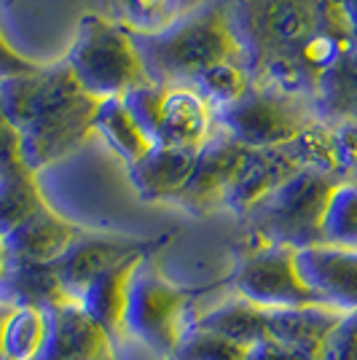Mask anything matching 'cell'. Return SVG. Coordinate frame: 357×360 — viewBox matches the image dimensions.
<instances>
[{"label":"cell","mask_w":357,"mask_h":360,"mask_svg":"<svg viewBox=\"0 0 357 360\" xmlns=\"http://www.w3.org/2000/svg\"><path fill=\"white\" fill-rule=\"evenodd\" d=\"M167 360H175V358H167Z\"/></svg>","instance_id":"cell-40"},{"label":"cell","mask_w":357,"mask_h":360,"mask_svg":"<svg viewBox=\"0 0 357 360\" xmlns=\"http://www.w3.org/2000/svg\"><path fill=\"white\" fill-rule=\"evenodd\" d=\"M169 237L159 240H134V237H105V234H81L57 261V271L65 285V293L78 301L84 288L103 271L119 266L134 255H148L162 248Z\"/></svg>","instance_id":"cell-9"},{"label":"cell","mask_w":357,"mask_h":360,"mask_svg":"<svg viewBox=\"0 0 357 360\" xmlns=\"http://www.w3.org/2000/svg\"><path fill=\"white\" fill-rule=\"evenodd\" d=\"M344 320V312L327 304H306L287 309H266V330L271 339L301 347L309 352H323L325 339Z\"/></svg>","instance_id":"cell-19"},{"label":"cell","mask_w":357,"mask_h":360,"mask_svg":"<svg viewBox=\"0 0 357 360\" xmlns=\"http://www.w3.org/2000/svg\"><path fill=\"white\" fill-rule=\"evenodd\" d=\"M247 349L231 339L209 333L196 326H186L178 347L172 352L175 360H247Z\"/></svg>","instance_id":"cell-29"},{"label":"cell","mask_w":357,"mask_h":360,"mask_svg":"<svg viewBox=\"0 0 357 360\" xmlns=\"http://www.w3.org/2000/svg\"><path fill=\"white\" fill-rule=\"evenodd\" d=\"M342 180L317 172V169H301L290 180H285L280 188L264 196L245 218L250 226V237L261 242H277L290 248H309L323 245L320 240V224L323 212L333 188Z\"/></svg>","instance_id":"cell-5"},{"label":"cell","mask_w":357,"mask_h":360,"mask_svg":"<svg viewBox=\"0 0 357 360\" xmlns=\"http://www.w3.org/2000/svg\"><path fill=\"white\" fill-rule=\"evenodd\" d=\"M312 103L280 89L253 86L231 105L212 110V124L242 148H277L312 124Z\"/></svg>","instance_id":"cell-6"},{"label":"cell","mask_w":357,"mask_h":360,"mask_svg":"<svg viewBox=\"0 0 357 360\" xmlns=\"http://www.w3.org/2000/svg\"><path fill=\"white\" fill-rule=\"evenodd\" d=\"M22 169H30L22 156V140L19 132L8 124V119L0 113V178L14 175Z\"/></svg>","instance_id":"cell-33"},{"label":"cell","mask_w":357,"mask_h":360,"mask_svg":"<svg viewBox=\"0 0 357 360\" xmlns=\"http://www.w3.org/2000/svg\"><path fill=\"white\" fill-rule=\"evenodd\" d=\"M296 269L320 304L344 315L357 312V250L309 245L296 250Z\"/></svg>","instance_id":"cell-12"},{"label":"cell","mask_w":357,"mask_h":360,"mask_svg":"<svg viewBox=\"0 0 357 360\" xmlns=\"http://www.w3.org/2000/svg\"><path fill=\"white\" fill-rule=\"evenodd\" d=\"M242 153L245 148L239 143H234L221 129H212L207 143L196 150L191 178L186 180V186L180 188V194L172 202L194 215H205V212L221 207L226 191L234 180Z\"/></svg>","instance_id":"cell-11"},{"label":"cell","mask_w":357,"mask_h":360,"mask_svg":"<svg viewBox=\"0 0 357 360\" xmlns=\"http://www.w3.org/2000/svg\"><path fill=\"white\" fill-rule=\"evenodd\" d=\"M35 175L32 169H22L0 178V237L46 205Z\"/></svg>","instance_id":"cell-26"},{"label":"cell","mask_w":357,"mask_h":360,"mask_svg":"<svg viewBox=\"0 0 357 360\" xmlns=\"http://www.w3.org/2000/svg\"><path fill=\"white\" fill-rule=\"evenodd\" d=\"M84 231L67 218H62L54 207H44L27 215L8 234H3L6 255L11 261H32V264H57L67 248L73 245Z\"/></svg>","instance_id":"cell-14"},{"label":"cell","mask_w":357,"mask_h":360,"mask_svg":"<svg viewBox=\"0 0 357 360\" xmlns=\"http://www.w3.org/2000/svg\"><path fill=\"white\" fill-rule=\"evenodd\" d=\"M312 110L314 119L323 124L357 119V38L342 54V60L320 78Z\"/></svg>","instance_id":"cell-20"},{"label":"cell","mask_w":357,"mask_h":360,"mask_svg":"<svg viewBox=\"0 0 357 360\" xmlns=\"http://www.w3.org/2000/svg\"><path fill=\"white\" fill-rule=\"evenodd\" d=\"M320 360H357V312L344 315L323 345Z\"/></svg>","instance_id":"cell-32"},{"label":"cell","mask_w":357,"mask_h":360,"mask_svg":"<svg viewBox=\"0 0 357 360\" xmlns=\"http://www.w3.org/2000/svg\"><path fill=\"white\" fill-rule=\"evenodd\" d=\"M247 360H320V355L266 336L247 349Z\"/></svg>","instance_id":"cell-34"},{"label":"cell","mask_w":357,"mask_h":360,"mask_svg":"<svg viewBox=\"0 0 357 360\" xmlns=\"http://www.w3.org/2000/svg\"><path fill=\"white\" fill-rule=\"evenodd\" d=\"M6 264H8V255H6V245H3V237H0V274L6 269Z\"/></svg>","instance_id":"cell-38"},{"label":"cell","mask_w":357,"mask_h":360,"mask_svg":"<svg viewBox=\"0 0 357 360\" xmlns=\"http://www.w3.org/2000/svg\"><path fill=\"white\" fill-rule=\"evenodd\" d=\"M336 162L342 180H357V119H344L330 124Z\"/></svg>","instance_id":"cell-31"},{"label":"cell","mask_w":357,"mask_h":360,"mask_svg":"<svg viewBox=\"0 0 357 360\" xmlns=\"http://www.w3.org/2000/svg\"><path fill=\"white\" fill-rule=\"evenodd\" d=\"M0 360H11V358H6V355H0Z\"/></svg>","instance_id":"cell-39"},{"label":"cell","mask_w":357,"mask_h":360,"mask_svg":"<svg viewBox=\"0 0 357 360\" xmlns=\"http://www.w3.org/2000/svg\"><path fill=\"white\" fill-rule=\"evenodd\" d=\"M344 8V14H346V19H349V25H352V32H355L357 38V0H339Z\"/></svg>","instance_id":"cell-36"},{"label":"cell","mask_w":357,"mask_h":360,"mask_svg":"<svg viewBox=\"0 0 357 360\" xmlns=\"http://www.w3.org/2000/svg\"><path fill=\"white\" fill-rule=\"evenodd\" d=\"M148 255H134L129 261H124L113 269L103 271L100 277H94L89 285L84 288V293L78 296V304L86 315L108 330L113 339H119L126 333L124 315H126V296H129V283L137 266L145 261Z\"/></svg>","instance_id":"cell-17"},{"label":"cell","mask_w":357,"mask_h":360,"mask_svg":"<svg viewBox=\"0 0 357 360\" xmlns=\"http://www.w3.org/2000/svg\"><path fill=\"white\" fill-rule=\"evenodd\" d=\"M164 94H167V86L153 84V81H143V84L132 86V89L121 97L126 113L132 116V121L137 124V129L150 140V146H156V137H159Z\"/></svg>","instance_id":"cell-30"},{"label":"cell","mask_w":357,"mask_h":360,"mask_svg":"<svg viewBox=\"0 0 357 360\" xmlns=\"http://www.w3.org/2000/svg\"><path fill=\"white\" fill-rule=\"evenodd\" d=\"M70 299L65 293L57 264H32V261H11L0 274V304L8 307H35L48 309L60 301Z\"/></svg>","instance_id":"cell-18"},{"label":"cell","mask_w":357,"mask_h":360,"mask_svg":"<svg viewBox=\"0 0 357 360\" xmlns=\"http://www.w3.org/2000/svg\"><path fill=\"white\" fill-rule=\"evenodd\" d=\"M290 153L296 156L301 169H317L333 178L342 180L339 175V162H336V146H333V132L330 124L312 121L287 143Z\"/></svg>","instance_id":"cell-28"},{"label":"cell","mask_w":357,"mask_h":360,"mask_svg":"<svg viewBox=\"0 0 357 360\" xmlns=\"http://www.w3.org/2000/svg\"><path fill=\"white\" fill-rule=\"evenodd\" d=\"M296 172H301V165L287 146L245 148L234 180L226 191L223 207L234 210L237 215H247L264 196L280 188L285 180H290Z\"/></svg>","instance_id":"cell-13"},{"label":"cell","mask_w":357,"mask_h":360,"mask_svg":"<svg viewBox=\"0 0 357 360\" xmlns=\"http://www.w3.org/2000/svg\"><path fill=\"white\" fill-rule=\"evenodd\" d=\"M103 16L132 35L167 30L183 16V0H100Z\"/></svg>","instance_id":"cell-22"},{"label":"cell","mask_w":357,"mask_h":360,"mask_svg":"<svg viewBox=\"0 0 357 360\" xmlns=\"http://www.w3.org/2000/svg\"><path fill=\"white\" fill-rule=\"evenodd\" d=\"M46 309L19 307L11 312L3 333V355L11 360H32L46 342Z\"/></svg>","instance_id":"cell-27"},{"label":"cell","mask_w":357,"mask_h":360,"mask_svg":"<svg viewBox=\"0 0 357 360\" xmlns=\"http://www.w3.org/2000/svg\"><path fill=\"white\" fill-rule=\"evenodd\" d=\"M212 108L188 86H172L164 94L156 146L199 150L212 135Z\"/></svg>","instance_id":"cell-16"},{"label":"cell","mask_w":357,"mask_h":360,"mask_svg":"<svg viewBox=\"0 0 357 360\" xmlns=\"http://www.w3.org/2000/svg\"><path fill=\"white\" fill-rule=\"evenodd\" d=\"M320 240L330 248L357 250V180H342L327 199Z\"/></svg>","instance_id":"cell-24"},{"label":"cell","mask_w":357,"mask_h":360,"mask_svg":"<svg viewBox=\"0 0 357 360\" xmlns=\"http://www.w3.org/2000/svg\"><path fill=\"white\" fill-rule=\"evenodd\" d=\"M94 135L103 137L105 143L126 162V167L134 165L150 148V140L137 129V124L126 113L121 97L100 100L97 113H94Z\"/></svg>","instance_id":"cell-23"},{"label":"cell","mask_w":357,"mask_h":360,"mask_svg":"<svg viewBox=\"0 0 357 360\" xmlns=\"http://www.w3.org/2000/svg\"><path fill=\"white\" fill-rule=\"evenodd\" d=\"M46 342L32 360H116L113 336L91 320L75 299L46 309Z\"/></svg>","instance_id":"cell-10"},{"label":"cell","mask_w":357,"mask_h":360,"mask_svg":"<svg viewBox=\"0 0 357 360\" xmlns=\"http://www.w3.org/2000/svg\"><path fill=\"white\" fill-rule=\"evenodd\" d=\"M196 162L194 148L150 146L134 165H129V180L145 202H172L191 178Z\"/></svg>","instance_id":"cell-15"},{"label":"cell","mask_w":357,"mask_h":360,"mask_svg":"<svg viewBox=\"0 0 357 360\" xmlns=\"http://www.w3.org/2000/svg\"><path fill=\"white\" fill-rule=\"evenodd\" d=\"M228 283L237 290V296L253 301L261 309L320 304L312 290L304 285V280L298 277L296 248L290 245L253 240V245L245 253H239Z\"/></svg>","instance_id":"cell-8"},{"label":"cell","mask_w":357,"mask_h":360,"mask_svg":"<svg viewBox=\"0 0 357 360\" xmlns=\"http://www.w3.org/2000/svg\"><path fill=\"white\" fill-rule=\"evenodd\" d=\"M132 38L143 57L148 81L162 84L167 89L188 86L196 75L215 62H242L226 0H207L196 11L183 14L167 30Z\"/></svg>","instance_id":"cell-3"},{"label":"cell","mask_w":357,"mask_h":360,"mask_svg":"<svg viewBox=\"0 0 357 360\" xmlns=\"http://www.w3.org/2000/svg\"><path fill=\"white\" fill-rule=\"evenodd\" d=\"M191 299V290L169 283L164 274L148 266V258L137 266L126 296V333L156 349L164 358H172L183 336V309Z\"/></svg>","instance_id":"cell-7"},{"label":"cell","mask_w":357,"mask_h":360,"mask_svg":"<svg viewBox=\"0 0 357 360\" xmlns=\"http://www.w3.org/2000/svg\"><path fill=\"white\" fill-rule=\"evenodd\" d=\"M253 86L312 103L320 78L355 41L339 0H226Z\"/></svg>","instance_id":"cell-1"},{"label":"cell","mask_w":357,"mask_h":360,"mask_svg":"<svg viewBox=\"0 0 357 360\" xmlns=\"http://www.w3.org/2000/svg\"><path fill=\"white\" fill-rule=\"evenodd\" d=\"M11 312H14V307H8V304H0V355H3V333H6V323H8Z\"/></svg>","instance_id":"cell-37"},{"label":"cell","mask_w":357,"mask_h":360,"mask_svg":"<svg viewBox=\"0 0 357 360\" xmlns=\"http://www.w3.org/2000/svg\"><path fill=\"white\" fill-rule=\"evenodd\" d=\"M97 105L100 100L81 89L65 60L0 81V113L19 132L32 172L70 156L94 135Z\"/></svg>","instance_id":"cell-2"},{"label":"cell","mask_w":357,"mask_h":360,"mask_svg":"<svg viewBox=\"0 0 357 360\" xmlns=\"http://www.w3.org/2000/svg\"><path fill=\"white\" fill-rule=\"evenodd\" d=\"M65 65L81 89L97 100L124 97L132 86L148 81L132 32L113 25L103 14H86L78 22Z\"/></svg>","instance_id":"cell-4"},{"label":"cell","mask_w":357,"mask_h":360,"mask_svg":"<svg viewBox=\"0 0 357 360\" xmlns=\"http://www.w3.org/2000/svg\"><path fill=\"white\" fill-rule=\"evenodd\" d=\"M41 68V62H32L27 57H22L19 51H14L8 41L3 38V32H0V81L3 78H14V75H27V73H35Z\"/></svg>","instance_id":"cell-35"},{"label":"cell","mask_w":357,"mask_h":360,"mask_svg":"<svg viewBox=\"0 0 357 360\" xmlns=\"http://www.w3.org/2000/svg\"><path fill=\"white\" fill-rule=\"evenodd\" d=\"M188 326L218 333V336L231 339L242 347H253L255 342L268 336L266 309H261L258 304L242 299V296H234V299H226L215 307H209L207 312H202Z\"/></svg>","instance_id":"cell-21"},{"label":"cell","mask_w":357,"mask_h":360,"mask_svg":"<svg viewBox=\"0 0 357 360\" xmlns=\"http://www.w3.org/2000/svg\"><path fill=\"white\" fill-rule=\"evenodd\" d=\"M188 89H194L212 110H218L223 105H231L250 89V75L239 60H223L202 70L188 84Z\"/></svg>","instance_id":"cell-25"}]
</instances>
